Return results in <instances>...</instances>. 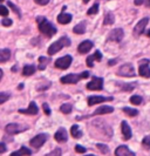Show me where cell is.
<instances>
[{"label": "cell", "mask_w": 150, "mask_h": 156, "mask_svg": "<svg viewBox=\"0 0 150 156\" xmlns=\"http://www.w3.org/2000/svg\"><path fill=\"white\" fill-rule=\"evenodd\" d=\"M37 21H38V26H39V31L42 34H45L47 38H52L54 34H56V32H58L56 27H54L47 19H45L42 16H39L37 19Z\"/></svg>", "instance_id": "obj_1"}, {"label": "cell", "mask_w": 150, "mask_h": 156, "mask_svg": "<svg viewBox=\"0 0 150 156\" xmlns=\"http://www.w3.org/2000/svg\"><path fill=\"white\" fill-rule=\"evenodd\" d=\"M69 46H71V40H69V38L62 37V38H60L58 41L53 42V44L49 46V48H48V54L54 55L55 53H58L61 48H63V47H69Z\"/></svg>", "instance_id": "obj_2"}, {"label": "cell", "mask_w": 150, "mask_h": 156, "mask_svg": "<svg viewBox=\"0 0 150 156\" xmlns=\"http://www.w3.org/2000/svg\"><path fill=\"white\" fill-rule=\"evenodd\" d=\"M117 74L120 76H124V78H133L135 76V69L131 63H126L120 67Z\"/></svg>", "instance_id": "obj_3"}, {"label": "cell", "mask_w": 150, "mask_h": 156, "mask_svg": "<svg viewBox=\"0 0 150 156\" xmlns=\"http://www.w3.org/2000/svg\"><path fill=\"white\" fill-rule=\"evenodd\" d=\"M47 139H48L47 134H39V135H37V136H34L32 139L30 144H31V147H33V148L39 149L45 144V142L47 141Z\"/></svg>", "instance_id": "obj_4"}, {"label": "cell", "mask_w": 150, "mask_h": 156, "mask_svg": "<svg viewBox=\"0 0 150 156\" xmlns=\"http://www.w3.org/2000/svg\"><path fill=\"white\" fill-rule=\"evenodd\" d=\"M27 128H28L27 126L19 125V123H9V125L6 126L5 130L9 135H16V134H19L21 133V132H25Z\"/></svg>", "instance_id": "obj_5"}, {"label": "cell", "mask_w": 150, "mask_h": 156, "mask_svg": "<svg viewBox=\"0 0 150 156\" xmlns=\"http://www.w3.org/2000/svg\"><path fill=\"white\" fill-rule=\"evenodd\" d=\"M72 61H73V58H72L71 55H65V56L56 60L54 66H55L56 68H59V69H67L71 66Z\"/></svg>", "instance_id": "obj_6"}, {"label": "cell", "mask_w": 150, "mask_h": 156, "mask_svg": "<svg viewBox=\"0 0 150 156\" xmlns=\"http://www.w3.org/2000/svg\"><path fill=\"white\" fill-rule=\"evenodd\" d=\"M81 79H83L82 73L81 74H68V75H65L60 79L61 83H72V85H75L78 83Z\"/></svg>", "instance_id": "obj_7"}, {"label": "cell", "mask_w": 150, "mask_h": 156, "mask_svg": "<svg viewBox=\"0 0 150 156\" xmlns=\"http://www.w3.org/2000/svg\"><path fill=\"white\" fill-rule=\"evenodd\" d=\"M103 88V79L94 76L92 81L87 83V89L89 90H101Z\"/></svg>", "instance_id": "obj_8"}, {"label": "cell", "mask_w": 150, "mask_h": 156, "mask_svg": "<svg viewBox=\"0 0 150 156\" xmlns=\"http://www.w3.org/2000/svg\"><path fill=\"white\" fill-rule=\"evenodd\" d=\"M149 60H141L140 61V67H138V73L143 78H150V67Z\"/></svg>", "instance_id": "obj_9"}, {"label": "cell", "mask_w": 150, "mask_h": 156, "mask_svg": "<svg viewBox=\"0 0 150 156\" xmlns=\"http://www.w3.org/2000/svg\"><path fill=\"white\" fill-rule=\"evenodd\" d=\"M148 23H149V19H148V18H143V19H141V20L137 23V25L135 26V28H134L135 37H140V35L142 34L143 32H144V30H145V26L148 25Z\"/></svg>", "instance_id": "obj_10"}, {"label": "cell", "mask_w": 150, "mask_h": 156, "mask_svg": "<svg viewBox=\"0 0 150 156\" xmlns=\"http://www.w3.org/2000/svg\"><path fill=\"white\" fill-rule=\"evenodd\" d=\"M114 99L109 96V98H104V96H99V95H93V96H89L88 98V105L89 106H94L97 103H102L106 101H113Z\"/></svg>", "instance_id": "obj_11"}, {"label": "cell", "mask_w": 150, "mask_h": 156, "mask_svg": "<svg viewBox=\"0 0 150 156\" xmlns=\"http://www.w3.org/2000/svg\"><path fill=\"white\" fill-rule=\"evenodd\" d=\"M124 37V32L122 28H115L110 32L109 34V40L110 41H115V42H120Z\"/></svg>", "instance_id": "obj_12"}, {"label": "cell", "mask_w": 150, "mask_h": 156, "mask_svg": "<svg viewBox=\"0 0 150 156\" xmlns=\"http://www.w3.org/2000/svg\"><path fill=\"white\" fill-rule=\"evenodd\" d=\"M115 156H136L134 151H131L127 146H120L115 150Z\"/></svg>", "instance_id": "obj_13"}, {"label": "cell", "mask_w": 150, "mask_h": 156, "mask_svg": "<svg viewBox=\"0 0 150 156\" xmlns=\"http://www.w3.org/2000/svg\"><path fill=\"white\" fill-rule=\"evenodd\" d=\"M93 46L94 45H93V42L90 40H85V41H82L79 45L78 51H79V53H81V54H85V53H88L93 48Z\"/></svg>", "instance_id": "obj_14"}, {"label": "cell", "mask_w": 150, "mask_h": 156, "mask_svg": "<svg viewBox=\"0 0 150 156\" xmlns=\"http://www.w3.org/2000/svg\"><path fill=\"white\" fill-rule=\"evenodd\" d=\"M19 113H23V114H28V115H37L39 113V108L37 106V103L34 101H32L28 106L27 109H19Z\"/></svg>", "instance_id": "obj_15"}, {"label": "cell", "mask_w": 150, "mask_h": 156, "mask_svg": "<svg viewBox=\"0 0 150 156\" xmlns=\"http://www.w3.org/2000/svg\"><path fill=\"white\" fill-rule=\"evenodd\" d=\"M54 139H55V141L59 142V143L66 142V141L68 140V135H67L66 129H65V128H59V130H58L55 133V135H54Z\"/></svg>", "instance_id": "obj_16"}, {"label": "cell", "mask_w": 150, "mask_h": 156, "mask_svg": "<svg viewBox=\"0 0 150 156\" xmlns=\"http://www.w3.org/2000/svg\"><path fill=\"white\" fill-rule=\"evenodd\" d=\"M121 130H122L124 140H129L131 137V129H130L129 125L127 123V121H122V123H121Z\"/></svg>", "instance_id": "obj_17"}, {"label": "cell", "mask_w": 150, "mask_h": 156, "mask_svg": "<svg viewBox=\"0 0 150 156\" xmlns=\"http://www.w3.org/2000/svg\"><path fill=\"white\" fill-rule=\"evenodd\" d=\"M114 112V108L113 107H109V106H102V107H100V108H97V109L94 112V114L93 115H102V114H110Z\"/></svg>", "instance_id": "obj_18"}, {"label": "cell", "mask_w": 150, "mask_h": 156, "mask_svg": "<svg viewBox=\"0 0 150 156\" xmlns=\"http://www.w3.org/2000/svg\"><path fill=\"white\" fill-rule=\"evenodd\" d=\"M32 155V151L27 147H21L19 150L16 151H13L11 156H31Z\"/></svg>", "instance_id": "obj_19"}, {"label": "cell", "mask_w": 150, "mask_h": 156, "mask_svg": "<svg viewBox=\"0 0 150 156\" xmlns=\"http://www.w3.org/2000/svg\"><path fill=\"white\" fill-rule=\"evenodd\" d=\"M9 58H11V51L9 49H7V48L0 49V63L8 61Z\"/></svg>", "instance_id": "obj_20"}, {"label": "cell", "mask_w": 150, "mask_h": 156, "mask_svg": "<svg viewBox=\"0 0 150 156\" xmlns=\"http://www.w3.org/2000/svg\"><path fill=\"white\" fill-rule=\"evenodd\" d=\"M72 21V16L68 13H61L60 16H58V23L66 25V23H69Z\"/></svg>", "instance_id": "obj_21"}, {"label": "cell", "mask_w": 150, "mask_h": 156, "mask_svg": "<svg viewBox=\"0 0 150 156\" xmlns=\"http://www.w3.org/2000/svg\"><path fill=\"white\" fill-rule=\"evenodd\" d=\"M35 66H33V65H26L24 67V69H23V74H24L25 76H31L33 75L34 73H35Z\"/></svg>", "instance_id": "obj_22"}, {"label": "cell", "mask_w": 150, "mask_h": 156, "mask_svg": "<svg viewBox=\"0 0 150 156\" xmlns=\"http://www.w3.org/2000/svg\"><path fill=\"white\" fill-rule=\"evenodd\" d=\"M71 134L74 139H80L82 137V132L80 130V127L76 125H73L71 128Z\"/></svg>", "instance_id": "obj_23"}, {"label": "cell", "mask_w": 150, "mask_h": 156, "mask_svg": "<svg viewBox=\"0 0 150 156\" xmlns=\"http://www.w3.org/2000/svg\"><path fill=\"white\" fill-rule=\"evenodd\" d=\"M73 32L75 34H83L86 32V23H80L79 25H76L73 28Z\"/></svg>", "instance_id": "obj_24"}, {"label": "cell", "mask_w": 150, "mask_h": 156, "mask_svg": "<svg viewBox=\"0 0 150 156\" xmlns=\"http://www.w3.org/2000/svg\"><path fill=\"white\" fill-rule=\"evenodd\" d=\"M48 62H49V59H48V58H46V56H40L38 68H39L40 70H44L46 67H47Z\"/></svg>", "instance_id": "obj_25"}, {"label": "cell", "mask_w": 150, "mask_h": 156, "mask_svg": "<svg viewBox=\"0 0 150 156\" xmlns=\"http://www.w3.org/2000/svg\"><path fill=\"white\" fill-rule=\"evenodd\" d=\"M115 21V16L113 13H107L104 16V20H103V25H113Z\"/></svg>", "instance_id": "obj_26"}, {"label": "cell", "mask_w": 150, "mask_h": 156, "mask_svg": "<svg viewBox=\"0 0 150 156\" xmlns=\"http://www.w3.org/2000/svg\"><path fill=\"white\" fill-rule=\"evenodd\" d=\"M60 110L62 112L63 114H71L72 110H73V106L71 103H63L62 106L60 107Z\"/></svg>", "instance_id": "obj_27"}, {"label": "cell", "mask_w": 150, "mask_h": 156, "mask_svg": "<svg viewBox=\"0 0 150 156\" xmlns=\"http://www.w3.org/2000/svg\"><path fill=\"white\" fill-rule=\"evenodd\" d=\"M117 86L121 87V89L122 90H124V92H131L133 89L135 88V83H133V85H128V83H117Z\"/></svg>", "instance_id": "obj_28"}, {"label": "cell", "mask_w": 150, "mask_h": 156, "mask_svg": "<svg viewBox=\"0 0 150 156\" xmlns=\"http://www.w3.org/2000/svg\"><path fill=\"white\" fill-rule=\"evenodd\" d=\"M123 112L126 113L127 115H129V116H136L137 114H138V110L137 109H133V108H129V107H124L123 108Z\"/></svg>", "instance_id": "obj_29"}, {"label": "cell", "mask_w": 150, "mask_h": 156, "mask_svg": "<svg viewBox=\"0 0 150 156\" xmlns=\"http://www.w3.org/2000/svg\"><path fill=\"white\" fill-rule=\"evenodd\" d=\"M130 102H131L133 105H135V106H138V105L142 103V98L138 96V95H133V96L130 98Z\"/></svg>", "instance_id": "obj_30"}, {"label": "cell", "mask_w": 150, "mask_h": 156, "mask_svg": "<svg viewBox=\"0 0 150 156\" xmlns=\"http://www.w3.org/2000/svg\"><path fill=\"white\" fill-rule=\"evenodd\" d=\"M9 93H6V92H0V105L5 103L9 99Z\"/></svg>", "instance_id": "obj_31"}, {"label": "cell", "mask_w": 150, "mask_h": 156, "mask_svg": "<svg viewBox=\"0 0 150 156\" xmlns=\"http://www.w3.org/2000/svg\"><path fill=\"white\" fill-rule=\"evenodd\" d=\"M96 147H97V149H99L101 153H103V154H108V153H109V148H108L106 144L97 143V144H96Z\"/></svg>", "instance_id": "obj_32"}, {"label": "cell", "mask_w": 150, "mask_h": 156, "mask_svg": "<svg viewBox=\"0 0 150 156\" xmlns=\"http://www.w3.org/2000/svg\"><path fill=\"white\" fill-rule=\"evenodd\" d=\"M99 12V4H95L94 6H92V7L88 9V16H93V14H96Z\"/></svg>", "instance_id": "obj_33"}, {"label": "cell", "mask_w": 150, "mask_h": 156, "mask_svg": "<svg viewBox=\"0 0 150 156\" xmlns=\"http://www.w3.org/2000/svg\"><path fill=\"white\" fill-rule=\"evenodd\" d=\"M142 144L144 148L147 149H150V135H148V136H145L144 139L142 140Z\"/></svg>", "instance_id": "obj_34"}, {"label": "cell", "mask_w": 150, "mask_h": 156, "mask_svg": "<svg viewBox=\"0 0 150 156\" xmlns=\"http://www.w3.org/2000/svg\"><path fill=\"white\" fill-rule=\"evenodd\" d=\"M61 155H62V153H61V149L56 148V149H54L53 151H51L49 154H47V155H45V156H61Z\"/></svg>", "instance_id": "obj_35"}, {"label": "cell", "mask_w": 150, "mask_h": 156, "mask_svg": "<svg viewBox=\"0 0 150 156\" xmlns=\"http://www.w3.org/2000/svg\"><path fill=\"white\" fill-rule=\"evenodd\" d=\"M7 5L8 6H9V7L12 8V9H13V11H14V12H16V14H18V16H20V14H21V12H20V9H19V8L16 7V5H14V4H13V2H11V1H8L7 2Z\"/></svg>", "instance_id": "obj_36"}, {"label": "cell", "mask_w": 150, "mask_h": 156, "mask_svg": "<svg viewBox=\"0 0 150 156\" xmlns=\"http://www.w3.org/2000/svg\"><path fill=\"white\" fill-rule=\"evenodd\" d=\"M86 150H87V149L85 148V147H82V146H80V144H76V146H75V151L79 153V154H85Z\"/></svg>", "instance_id": "obj_37"}, {"label": "cell", "mask_w": 150, "mask_h": 156, "mask_svg": "<svg viewBox=\"0 0 150 156\" xmlns=\"http://www.w3.org/2000/svg\"><path fill=\"white\" fill-rule=\"evenodd\" d=\"M8 14V9L6 6H2V5H0V16H6Z\"/></svg>", "instance_id": "obj_38"}, {"label": "cell", "mask_w": 150, "mask_h": 156, "mask_svg": "<svg viewBox=\"0 0 150 156\" xmlns=\"http://www.w3.org/2000/svg\"><path fill=\"white\" fill-rule=\"evenodd\" d=\"M1 23H2L5 27H8V26H12L13 21H12L11 19H8V18H4V19H2V21H1Z\"/></svg>", "instance_id": "obj_39"}, {"label": "cell", "mask_w": 150, "mask_h": 156, "mask_svg": "<svg viewBox=\"0 0 150 156\" xmlns=\"http://www.w3.org/2000/svg\"><path fill=\"white\" fill-rule=\"evenodd\" d=\"M94 55H90V56H88L87 58V66L88 67H93L94 66Z\"/></svg>", "instance_id": "obj_40"}, {"label": "cell", "mask_w": 150, "mask_h": 156, "mask_svg": "<svg viewBox=\"0 0 150 156\" xmlns=\"http://www.w3.org/2000/svg\"><path fill=\"white\" fill-rule=\"evenodd\" d=\"M6 151H7L6 144H5L4 142H0V154H4V153H6Z\"/></svg>", "instance_id": "obj_41"}, {"label": "cell", "mask_w": 150, "mask_h": 156, "mask_svg": "<svg viewBox=\"0 0 150 156\" xmlns=\"http://www.w3.org/2000/svg\"><path fill=\"white\" fill-rule=\"evenodd\" d=\"M42 108H44V112H45V114H47V115H51V109H49V106H48L47 103H44L42 105Z\"/></svg>", "instance_id": "obj_42"}, {"label": "cell", "mask_w": 150, "mask_h": 156, "mask_svg": "<svg viewBox=\"0 0 150 156\" xmlns=\"http://www.w3.org/2000/svg\"><path fill=\"white\" fill-rule=\"evenodd\" d=\"M94 58H95V60L100 61V60L102 59V54H101V52H100V51H96V52L94 53Z\"/></svg>", "instance_id": "obj_43"}, {"label": "cell", "mask_w": 150, "mask_h": 156, "mask_svg": "<svg viewBox=\"0 0 150 156\" xmlns=\"http://www.w3.org/2000/svg\"><path fill=\"white\" fill-rule=\"evenodd\" d=\"M38 5H41V6H45V5H47L48 2H49V0H34Z\"/></svg>", "instance_id": "obj_44"}, {"label": "cell", "mask_w": 150, "mask_h": 156, "mask_svg": "<svg viewBox=\"0 0 150 156\" xmlns=\"http://www.w3.org/2000/svg\"><path fill=\"white\" fill-rule=\"evenodd\" d=\"M49 86H51V82H45L42 87L39 86V87H37V88H38V90H45V89H46V88H48Z\"/></svg>", "instance_id": "obj_45"}, {"label": "cell", "mask_w": 150, "mask_h": 156, "mask_svg": "<svg viewBox=\"0 0 150 156\" xmlns=\"http://www.w3.org/2000/svg\"><path fill=\"white\" fill-rule=\"evenodd\" d=\"M134 2H135V5H136V6H140V5L144 4V0H135Z\"/></svg>", "instance_id": "obj_46"}, {"label": "cell", "mask_w": 150, "mask_h": 156, "mask_svg": "<svg viewBox=\"0 0 150 156\" xmlns=\"http://www.w3.org/2000/svg\"><path fill=\"white\" fill-rule=\"evenodd\" d=\"M116 61H117L116 59H113V60H109V62H108V65H109V66H114V65L116 63Z\"/></svg>", "instance_id": "obj_47"}, {"label": "cell", "mask_w": 150, "mask_h": 156, "mask_svg": "<svg viewBox=\"0 0 150 156\" xmlns=\"http://www.w3.org/2000/svg\"><path fill=\"white\" fill-rule=\"evenodd\" d=\"M144 2H145V5H147L148 7H150V0H145Z\"/></svg>", "instance_id": "obj_48"}, {"label": "cell", "mask_w": 150, "mask_h": 156, "mask_svg": "<svg viewBox=\"0 0 150 156\" xmlns=\"http://www.w3.org/2000/svg\"><path fill=\"white\" fill-rule=\"evenodd\" d=\"M2 75H4V73H2V70L0 69V80L2 79Z\"/></svg>", "instance_id": "obj_49"}, {"label": "cell", "mask_w": 150, "mask_h": 156, "mask_svg": "<svg viewBox=\"0 0 150 156\" xmlns=\"http://www.w3.org/2000/svg\"><path fill=\"white\" fill-rule=\"evenodd\" d=\"M18 88H19V89H23V88H24V85H23V83H21V85H20V86L18 87Z\"/></svg>", "instance_id": "obj_50"}, {"label": "cell", "mask_w": 150, "mask_h": 156, "mask_svg": "<svg viewBox=\"0 0 150 156\" xmlns=\"http://www.w3.org/2000/svg\"><path fill=\"white\" fill-rule=\"evenodd\" d=\"M147 35H148V37H149V38H150V30H149V31H148V32H147Z\"/></svg>", "instance_id": "obj_51"}, {"label": "cell", "mask_w": 150, "mask_h": 156, "mask_svg": "<svg viewBox=\"0 0 150 156\" xmlns=\"http://www.w3.org/2000/svg\"><path fill=\"white\" fill-rule=\"evenodd\" d=\"M88 1H89V0H83V2H88Z\"/></svg>", "instance_id": "obj_52"}, {"label": "cell", "mask_w": 150, "mask_h": 156, "mask_svg": "<svg viewBox=\"0 0 150 156\" xmlns=\"http://www.w3.org/2000/svg\"><path fill=\"white\" fill-rule=\"evenodd\" d=\"M86 156H95V155H86Z\"/></svg>", "instance_id": "obj_53"}, {"label": "cell", "mask_w": 150, "mask_h": 156, "mask_svg": "<svg viewBox=\"0 0 150 156\" xmlns=\"http://www.w3.org/2000/svg\"><path fill=\"white\" fill-rule=\"evenodd\" d=\"M1 1H4V0H0V2H1Z\"/></svg>", "instance_id": "obj_54"}]
</instances>
